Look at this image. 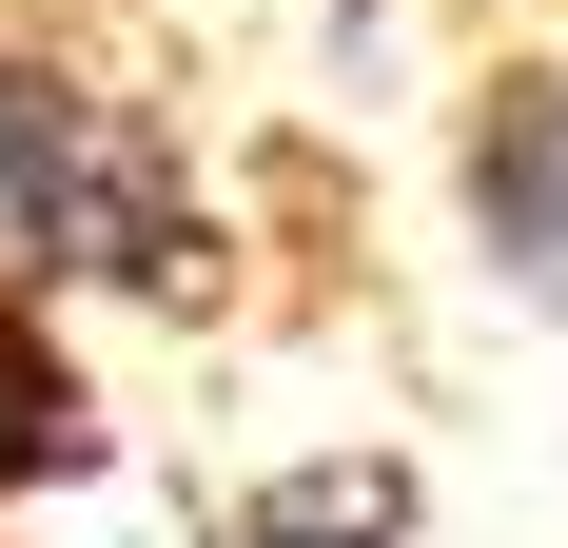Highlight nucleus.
I'll return each mask as SVG.
<instances>
[{"label":"nucleus","instance_id":"f257e3e1","mask_svg":"<svg viewBox=\"0 0 568 548\" xmlns=\"http://www.w3.org/2000/svg\"><path fill=\"white\" fill-rule=\"evenodd\" d=\"M0 235L40 274H138V294H176L196 274V216H176V176H158V138H118L59 59H20L0 40Z\"/></svg>","mask_w":568,"mask_h":548},{"label":"nucleus","instance_id":"f03ea898","mask_svg":"<svg viewBox=\"0 0 568 548\" xmlns=\"http://www.w3.org/2000/svg\"><path fill=\"white\" fill-rule=\"evenodd\" d=\"M470 235H490V274H510L529 314H568V59H490L470 79Z\"/></svg>","mask_w":568,"mask_h":548},{"label":"nucleus","instance_id":"7ed1b4c3","mask_svg":"<svg viewBox=\"0 0 568 548\" xmlns=\"http://www.w3.org/2000/svg\"><path fill=\"white\" fill-rule=\"evenodd\" d=\"M59 470H99V392H79V353L40 333V294L0 274V509L59 490Z\"/></svg>","mask_w":568,"mask_h":548}]
</instances>
